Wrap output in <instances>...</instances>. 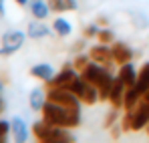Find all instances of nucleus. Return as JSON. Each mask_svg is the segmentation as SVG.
Listing matches in <instances>:
<instances>
[{"mask_svg":"<svg viewBox=\"0 0 149 143\" xmlns=\"http://www.w3.org/2000/svg\"><path fill=\"white\" fill-rule=\"evenodd\" d=\"M42 119L50 123V125H56V127H67V129H73L81 125V111L77 109H69L65 105H58L54 101H45L42 109Z\"/></svg>","mask_w":149,"mask_h":143,"instance_id":"nucleus-1","label":"nucleus"},{"mask_svg":"<svg viewBox=\"0 0 149 143\" xmlns=\"http://www.w3.org/2000/svg\"><path fill=\"white\" fill-rule=\"evenodd\" d=\"M79 75H81L85 81H89V83L99 91V101H107V99H109L111 87H113V83H115V77L111 75L109 67H103L99 63L91 61Z\"/></svg>","mask_w":149,"mask_h":143,"instance_id":"nucleus-2","label":"nucleus"},{"mask_svg":"<svg viewBox=\"0 0 149 143\" xmlns=\"http://www.w3.org/2000/svg\"><path fill=\"white\" fill-rule=\"evenodd\" d=\"M32 135L36 141L42 143H67V141H74V135L67 129V127H56L50 125L45 119L36 121L32 125Z\"/></svg>","mask_w":149,"mask_h":143,"instance_id":"nucleus-3","label":"nucleus"},{"mask_svg":"<svg viewBox=\"0 0 149 143\" xmlns=\"http://www.w3.org/2000/svg\"><path fill=\"white\" fill-rule=\"evenodd\" d=\"M47 99L58 103V105H65L69 109L81 111V99L74 95L71 89H65V87H49L47 89Z\"/></svg>","mask_w":149,"mask_h":143,"instance_id":"nucleus-4","label":"nucleus"},{"mask_svg":"<svg viewBox=\"0 0 149 143\" xmlns=\"http://www.w3.org/2000/svg\"><path fill=\"white\" fill-rule=\"evenodd\" d=\"M69 89H71L74 95L81 99V103H83V105H95V103L99 101V91H97L89 81H85L81 75L74 79V83L69 87Z\"/></svg>","mask_w":149,"mask_h":143,"instance_id":"nucleus-5","label":"nucleus"},{"mask_svg":"<svg viewBox=\"0 0 149 143\" xmlns=\"http://www.w3.org/2000/svg\"><path fill=\"white\" fill-rule=\"evenodd\" d=\"M26 34L22 30H8L2 34V47H0V57H10L16 50H20V47L24 45Z\"/></svg>","mask_w":149,"mask_h":143,"instance_id":"nucleus-6","label":"nucleus"},{"mask_svg":"<svg viewBox=\"0 0 149 143\" xmlns=\"http://www.w3.org/2000/svg\"><path fill=\"white\" fill-rule=\"evenodd\" d=\"M77 77H79V71H74L73 63H71V65H65V67L61 69V73H56L49 83H47V87H65V89H69L74 83Z\"/></svg>","mask_w":149,"mask_h":143,"instance_id":"nucleus-7","label":"nucleus"},{"mask_svg":"<svg viewBox=\"0 0 149 143\" xmlns=\"http://www.w3.org/2000/svg\"><path fill=\"white\" fill-rule=\"evenodd\" d=\"M89 57H91V61L99 63V65H103V67H109V69L115 65V61H113V52H111L109 45H103V43H99L97 47H91Z\"/></svg>","mask_w":149,"mask_h":143,"instance_id":"nucleus-8","label":"nucleus"},{"mask_svg":"<svg viewBox=\"0 0 149 143\" xmlns=\"http://www.w3.org/2000/svg\"><path fill=\"white\" fill-rule=\"evenodd\" d=\"M111 52H113V61H115L117 67H121L125 63H131V61H133V50H131L129 45H125V43H113Z\"/></svg>","mask_w":149,"mask_h":143,"instance_id":"nucleus-9","label":"nucleus"},{"mask_svg":"<svg viewBox=\"0 0 149 143\" xmlns=\"http://www.w3.org/2000/svg\"><path fill=\"white\" fill-rule=\"evenodd\" d=\"M125 91H127V87H125L123 83H121V79L119 77H115V83H113V87H111V93H109V103H111V107L113 109H123V99H125Z\"/></svg>","mask_w":149,"mask_h":143,"instance_id":"nucleus-10","label":"nucleus"},{"mask_svg":"<svg viewBox=\"0 0 149 143\" xmlns=\"http://www.w3.org/2000/svg\"><path fill=\"white\" fill-rule=\"evenodd\" d=\"M10 133H12L16 143H24L28 139V127H26L22 117H12L10 119Z\"/></svg>","mask_w":149,"mask_h":143,"instance_id":"nucleus-11","label":"nucleus"},{"mask_svg":"<svg viewBox=\"0 0 149 143\" xmlns=\"http://www.w3.org/2000/svg\"><path fill=\"white\" fill-rule=\"evenodd\" d=\"M49 34H50V26H47V24L42 22V20H38V18H34L32 22H28V26H26V36L28 38L38 40V38H45Z\"/></svg>","mask_w":149,"mask_h":143,"instance_id":"nucleus-12","label":"nucleus"},{"mask_svg":"<svg viewBox=\"0 0 149 143\" xmlns=\"http://www.w3.org/2000/svg\"><path fill=\"white\" fill-rule=\"evenodd\" d=\"M117 77L121 79V83H123L127 89L135 87V83H137V71H135L133 63H125V65H121V67H119V73H117Z\"/></svg>","mask_w":149,"mask_h":143,"instance_id":"nucleus-13","label":"nucleus"},{"mask_svg":"<svg viewBox=\"0 0 149 143\" xmlns=\"http://www.w3.org/2000/svg\"><path fill=\"white\" fill-rule=\"evenodd\" d=\"M30 75L34 79H38V81H42V83H49L50 79L54 77V69L50 67L49 63H38V65L30 67Z\"/></svg>","mask_w":149,"mask_h":143,"instance_id":"nucleus-14","label":"nucleus"},{"mask_svg":"<svg viewBox=\"0 0 149 143\" xmlns=\"http://www.w3.org/2000/svg\"><path fill=\"white\" fill-rule=\"evenodd\" d=\"M149 89V61L141 65V69L137 71V83H135V91L143 97Z\"/></svg>","mask_w":149,"mask_h":143,"instance_id":"nucleus-15","label":"nucleus"},{"mask_svg":"<svg viewBox=\"0 0 149 143\" xmlns=\"http://www.w3.org/2000/svg\"><path fill=\"white\" fill-rule=\"evenodd\" d=\"M50 12L52 10H50V6H49V0H32L30 2V14L34 18L45 20V18H49Z\"/></svg>","mask_w":149,"mask_h":143,"instance_id":"nucleus-16","label":"nucleus"},{"mask_svg":"<svg viewBox=\"0 0 149 143\" xmlns=\"http://www.w3.org/2000/svg\"><path fill=\"white\" fill-rule=\"evenodd\" d=\"M45 101H47V93H45L42 89H32V91H30V95H28V105H30L32 111H40L42 105H45Z\"/></svg>","mask_w":149,"mask_h":143,"instance_id":"nucleus-17","label":"nucleus"},{"mask_svg":"<svg viewBox=\"0 0 149 143\" xmlns=\"http://www.w3.org/2000/svg\"><path fill=\"white\" fill-rule=\"evenodd\" d=\"M52 12H73L77 10V0H49Z\"/></svg>","mask_w":149,"mask_h":143,"instance_id":"nucleus-18","label":"nucleus"},{"mask_svg":"<svg viewBox=\"0 0 149 143\" xmlns=\"http://www.w3.org/2000/svg\"><path fill=\"white\" fill-rule=\"evenodd\" d=\"M52 30L58 34V36H69L71 32H73V24L69 22L67 18H54V22H52Z\"/></svg>","mask_w":149,"mask_h":143,"instance_id":"nucleus-19","label":"nucleus"},{"mask_svg":"<svg viewBox=\"0 0 149 143\" xmlns=\"http://www.w3.org/2000/svg\"><path fill=\"white\" fill-rule=\"evenodd\" d=\"M95 38H97L99 43H103V45H113V43H115V34H113V30L107 28V26H101Z\"/></svg>","mask_w":149,"mask_h":143,"instance_id":"nucleus-20","label":"nucleus"},{"mask_svg":"<svg viewBox=\"0 0 149 143\" xmlns=\"http://www.w3.org/2000/svg\"><path fill=\"white\" fill-rule=\"evenodd\" d=\"M89 63H91V57H89V54H77V57H74V61H73V67H74V71L81 73L87 65H89Z\"/></svg>","mask_w":149,"mask_h":143,"instance_id":"nucleus-21","label":"nucleus"},{"mask_svg":"<svg viewBox=\"0 0 149 143\" xmlns=\"http://www.w3.org/2000/svg\"><path fill=\"white\" fill-rule=\"evenodd\" d=\"M117 117H119V109H113V107H111V111L107 113V117H105V121H103V127H105V129H111V127L115 125Z\"/></svg>","mask_w":149,"mask_h":143,"instance_id":"nucleus-22","label":"nucleus"},{"mask_svg":"<svg viewBox=\"0 0 149 143\" xmlns=\"http://www.w3.org/2000/svg\"><path fill=\"white\" fill-rule=\"evenodd\" d=\"M99 28H101L99 24H89V26L83 28V36H85V38H93V36H97Z\"/></svg>","mask_w":149,"mask_h":143,"instance_id":"nucleus-23","label":"nucleus"},{"mask_svg":"<svg viewBox=\"0 0 149 143\" xmlns=\"http://www.w3.org/2000/svg\"><path fill=\"white\" fill-rule=\"evenodd\" d=\"M8 133H10V121H0V143L8 139Z\"/></svg>","mask_w":149,"mask_h":143,"instance_id":"nucleus-24","label":"nucleus"},{"mask_svg":"<svg viewBox=\"0 0 149 143\" xmlns=\"http://www.w3.org/2000/svg\"><path fill=\"white\" fill-rule=\"evenodd\" d=\"M133 20H135V24H137L139 28H143V26H147V24H149V20H147V18H143L141 14H133Z\"/></svg>","mask_w":149,"mask_h":143,"instance_id":"nucleus-25","label":"nucleus"},{"mask_svg":"<svg viewBox=\"0 0 149 143\" xmlns=\"http://www.w3.org/2000/svg\"><path fill=\"white\" fill-rule=\"evenodd\" d=\"M121 133H123V129H121V125H119V129H113V127H111V137H119Z\"/></svg>","mask_w":149,"mask_h":143,"instance_id":"nucleus-26","label":"nucleus"},{"mask_svg":"<svg viewBox=\"0 0 149 143\" xmlns=\"http://www.w3.org/2000/svg\"><path fill=\"white\" fill-rule=\"evenodd\" d=\"M97 24H99V26H107V24H109L107 16H99V18H97Z\"/></svg>","mask_w":149,"mask_h":143,"instance_id":"nucleus-27","label":"nucleus"},{"mask_svg":"<svg viewBox=\"0 0 149 143\" xmlns=\"http://www.w3.org/2000/svg\"><path fill=\"white\" fill-rule=\"evenodd\" d=\"M6 14V6H4V0H0V16Z\"/></svg>","mask_w":149,"mask_h":143,"instance_id":"nucleus-28","label":"nucleus"},{"mask_svg":"<svg viewBox=\"0 0 149 143\" xmlns=\"http://www.w3.org/2000/svg\"><path fill=\"white\" fill-rule=\"evenodd\" d=\"M18 6H26V4H30V0H14Z\"/></svg>","mask_w":149,"mask_h":143,"instance_id":"nucleus-29","label":"nucleus"},{"mask_svg":"<svg viewBox=\"0 0 149 143\" xmlns=\"http://www.w3.org/2000/svg\"><path fill=\"white\" fill-rule=\"evenodd\" d=\"M141 99H145V101H147V103H149V89H147V93H145V95L141 97Z\"/></svg>","mask_w":149,"mask_h":143,"instance_id":"nucleus-30","label":"nucleus"},{"mask_svg":"<svg viewBox=\"0 0 149 143\" xmlns=\"http://www.w3.org/2000/svg\"><path fill=\"white\" fill-rule=\"evenodd\" d=\"M145 131H147V135H149V123H147V127H145Z\"/></svg>","mask_w":149,"mask_h":143,"instance_id":"nucleus-31","label":"nucleus"}]
</instances>
